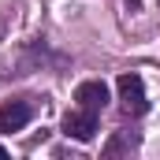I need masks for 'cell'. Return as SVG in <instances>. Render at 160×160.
<instances>
[{"label":"cell","mask_w":160,"mask_h":160,"mask_svg":"<svg viewBox=\"0 0 160 160\" xmlns=\"http://www.w3.org/2000/svg\"><path fill=\"white\" fill-rule=\"evenodd\" d=\"M116 89H119V104H123V112H130V116H145L149 101H145V82L138 78V75H119Z\"/></svg>","instance_id":"1"},{"label":"cell","mask_w":160,"mask_h":160,"mask_svg":"<svg viewBox=\"0 0 160 160\" xmlns=\"http://www.w3.org/2000/svg\"><path fill=\"white\" fill-rule=\"evenodd\" d=\"M60 127H63V134L75 138V142H93V138H97V112H89V108H75V112L63 116Z\"/></svg>","instance_id":"2"},{"label":"cell","mask_w":160,"mask_h":160,"mask_svg":"<svg viewBox=\"0 0 160 160\" xmlns=\"http://www.w3.org/2000/svg\"><path fill=\"white\" fill-rule=\"evenodd\" d=\"M34 116V108L26 104V101H8L4 108H0V134H11V130H22L26 123Z\"/></svg>","instance_id":"3"},{"label":"cell","mask_w":160,"mask_h":160,"mask_svg":"<svg viewBox=\"0 0 160 160\" xmlns=\"http://www.w3.org/2000/svg\"><path fill=\"white\" fill-rule=\"evenodd\" d=\"M75 101H78V108L101 112V108L108 104V86H104L101 78H93V82H82L78 89H75Z\"/></svg>","instance_id":"4"},{"label":"cell","mask_w":160,"mask_h":160,"mask_svg":"<svg viewBox=\"0 0 160 160\" xmlns=\"http://www.w3.org/2000/svg\"><path fill=\"white\" fill-rule=\"evenodd\" d=\"M0 157H8V149H4V145H0Z\"/></svg>","instance_id":"5"}]
</instances>
